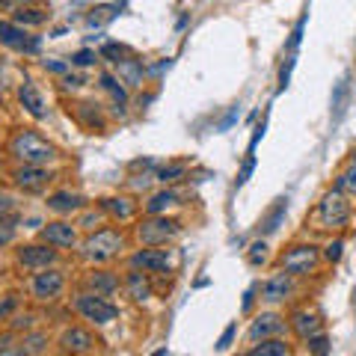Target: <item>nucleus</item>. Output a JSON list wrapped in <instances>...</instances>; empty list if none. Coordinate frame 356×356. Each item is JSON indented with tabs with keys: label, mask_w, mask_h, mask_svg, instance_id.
Returning a JSON list of instances; mask_svg holds the SVG:
<instances>
[{
	"label": "nucleus",
	"mask_w": 356,
	"mask_h": 356,
	"mask_svg": "<svg viewBox=\"0 0 356 356\" xmlns=\"http://www.w3.org/2000/svg\"><path fill=\"white\" fill-rule=\"evenodd\" d=\"M6 154L15 163H30V166H54L63 158L60 149L33 128H15L13 134H9Z\"/></svg>",
	"instance_id": "f257e3e1"
},
{
	"label": "nucleus",
	"mask_w": 356,
	"mask_h": 356,
	"mask_svg": "<svg viewBox=\"0 0 356 356\" xmlns=\"http://www.w3.org/2000/svg\"><path fill=\"white\" fill-rule=\"evenodd\" d=\"M125 247H128V235L122 232V226H104L98 232L83 235L81 247H77V255L92 267H104L110 261H116L119 255L125 252Z\"/></svg>",
	"instance_id": "f03ea898"
},
{
	"label": "nucleus",
	"mask_w": 356,
	"mask_h": 356,
	"mask_svg": "<svg viewBox=\"0 0 356 356\" xmlns=\"http://www.w3.org/2000/svg\"><path fill=\"white\" fill-rule=\"evenodd\" d=\"M350 220H353V202H350V196L336 191V187L321 196L315 211H312V229L330 232V235H332V232H344V229L350 226Z\"/></svg>",
	"instance_id": "7ed1b4c3"
},
{
	"label": "nucleus",
	"mask_w": 356,
	"mask_h": 356,
	"mask_svg": "<svg viewBox=\"0 0 356 356\" xmlns=\"http://www.w3.org/2000/svg\"><path fill=\"white\" fill-rule=\"evenodd\" d=\"M181 220L166 217V214H143L134 226V238L140 247H166L181 235Z\"/></svg>",
	"instance_id": "20e7f679"
},
{
	"label": "nucleus",
	"mask_w": 356,
	"mask_h": 356,
	"mask_svg": "<svg viewBox=\"0 0 356 356\" xmlns=\"http://www.w3.org/2000/svg\"><path fill=\"white\" fill-rule=\"evenodd\" d=\"M65 288H69V276H65L60 264L48 267V270L27 273V280H24V291L30 294L33 303H57L65 294Z\"/></svg>",
	"instance_id": "39448f33"
},
{
	"label": "nucleus",
	"mask_w": 356,
	"mask_h": 356,
	"mask_svg": "<svg viewBox=\"0 0 356 356\" xmlns=\"http://www.w3.org/2000/svg\"><path fill=\"white\" fill-rule=\"evenodd\" d=\"M63 261V252L57 247L44 241L36 243H18L13 250V264L18 273H36V270H48V267H57Z\"/></svg>",
	"instance_id": "423d86ee"
},
{
	"label": "nucleus",
	"mask_w": 356,
	"mask_h": 356,
	"mask_svg": "<svg viewBox=\"0 0 356 356\" xmlns=\"http://www.w3.org/2000/svg\"><path fill=\"white\" fill-rule=\"evenodd\" d=\"M321 261H324V252H321L315 243H291L282 255L276 267L285 273H291L294 280H306V276H315Z\"/></svg>",
	"instance_id": "0eeeda50"
},
{
	"label": "nucleus",
	"mask_w": 356,
	"mask_h": 356,
	"mask_svg": "<svg viewBox=\"0 0 356 356\" xmlns=\"http://www.w3.org/2000/svg\"><path fill=\"white\" fill-rule=\"evenodd\" d=\"M72 309L77 312V318L86 321L89 327H107L119 318V306L110 297H98L89 291H77L72 297Z\"/></svg>",
	"instance_id": "6e6552de"
},
{
	"label": "nucleus",
	"mask_w": 356,
	"mask_h": 356,
	"mask_svg": "<svg viewBox=\"0 0 356 356\" xmlns=\"http://www.w3.org/2000/svg\"><path fill=\"white\" fill-rule=\"evenodd\" d=\"M128 270H140L146 276H158V273H170L172 270V250L166 247H140L128 255Z\"/></svg>",
	"instance_id": "1a4fd4ad"
},
{
	"label": "nucleus",
	"mask_w": 356,
	"mask_h": 356,
	"mask_svg": "<svg viewBox=\"0 0 356 356\" xmlns=\"http://www.w3.org/2000/svg\"><path fill=\"white\" fill-rule=\"evenodd\" d=\"M6 175L21 193H44L54 178H57L51 166H30V163H15Z\"/></svg>",
	"instance_id": "9d476101"
},
{
	"label": "nucleus",
	"mask_w": 356,
	"mask_h": 356,
	"mask_svg": "<svg viewBox=\"0 0 356 356\" xmlns=\"http://www.w3.org/2000/svg\"><path fill=\"white\" fill-rule=\"evenodd\" d=\"M0 48L24 54V57H33V54L42 51V36H33L24 27H18L13 18L0 21Z\"/></svg>",
	"instance_id": "9b49d317"
},
{
	"label": "nucleus",
	"mask_w": 356,
	"mask_h": 356,
	"mask_svg": "<svg viewBox=\"0 0 356 356\" xmlns=\"http://www.w3.org/2000/svg\"><path fill=\"white\" fill-rule=\"evenodd\" d=\"M39 241L51 243V247H57V250H77L83 238H81V229H77V222L57 217V220H48L39 229Z\"/></svg>",
	"instance_id": "f8f14e48"
},
{
	"label": "nucleus",
	"mask_w": 356,
	"mask_h": 356,
	"mask_svg": "<svg viewBox=\"0 0 356 356\" xmlns=\"http://www.w3.org/2000/svg\"><path fill=\"white\" fill-rule=\"evenodd\" d=\"M288 336V318L280 315V312H259L250 327H247V341L255 344V341H264V339H285Z\"/></svg>",
	"instance_id": "ddd939ff"
},
{
	"label": "nucleus",
	"mask_w": 356,
	"mask_h": 356,
	"mask_svg": "<svg viewBox=\"0 0 356 356\" xmlns=\"http://www.w3.org/2000/svg\"><path fill=\"white\" fill-rule=\"evenodd\" d=\"M57 348L63 356H89L95 350V336H92V330L83 324H69L60 332Z\"/></svg>",
	"instance_id": "4468645a"
},
{
	"label": "nucleus",
	"mask_w": 356,
	"mask_h": 356,
	"mask_svg": "<svg viewBox=\"0 0 356 356\" xmlns=\"http://www.w3.org/2000/svg\"><path fill=\"white\" fill-rule=\"evenodd\" d=\"M122 288V276L110 267H89L81 276V291L98 294V297H116Z\"/></svg>",
	"instance_id": "2eb2a0df"
},
{
	"label": "nucleus",
	"mask_w": 356,
	"mask_h": 356,
	"mask_svg": "<svg viewBox=\"0 0 356 356\" xmlns=\"http://www.w3.org/2000/svg\"><path fill=\"white\" fill-rule=\"evenodd\" d=\"M294 291H297V280L291 273H285V270H280L276 267V273L273 276H267V280L261 282V303H267V306H280V303H288V300L294 297Z\"/></svg>",
	"instance_id": "dca6fc26"
},
{
	"label": "nucleus",
	"mask_w": 356,
	"mask_h": 356,
	"mask_svg": "<svg viewBox=\"0 0 356 356\" xmlns=\"http://www.w3.org/2000/svg\"><path fill=\"white\" fill-rule=\"evenodd\" d=\"M44 208L51 211V214H57L63 220H69V217H77L83 208H89L86 202V196L83 193H77V191H69V187H63V191H54L44 196Z\"/></svg>",
	"instance_id": "f3484780"
},
{
	"label": "nucleus",
	"mask_w": 356,
	"mask_h": 356,
	"mask_svg": "<svg viewBox=\"0 0 356 356\" xmlns=\"http://www.w3.org/2000/svg\"><path fill=\"white\" fill-rule=\"evenodd\" d=\"M98 208L104 211L110 222H119V226H125V222L140 217L143 202H137L134 196H104V199H98Z\"/></svg>",
	"instance_id": "a211bd4d"
},
{
	"label": "nucleus",
	"mask_w": 356,
	"mask_h": 356,
	"mask_svg": "<svg viewBox=\"0 0 356 356\" xmlns=\"http://www.w3.org/2000/svg\"><path fill=\"white\" fill-rule=\"evenodd\" d=\"M321 327H324V321H321V315L315 309H309V306H297L288 312V330L294 332L297 339H309V336H318Z\"/></svg>",
	"instance_id": "6ab92c4d"
},
{
	"label": "nucleus",
	"mask_w": 356,
	"mask_h": 356,
	"mask_svg": "<svg viewBox=\"0 0 356 356\" xmlns=\"http://www.w3.org/2000/svg\"><path fill=\"white\" fill-rule=\"evenodd\" d=\"M15 98H18V104H21V110H24L27 116H33L36 122L48 119V107H44V98H42L39 86L33 83L30 77H24V81L15 86Z\"/></svg>",
	"instance_id": "aec40b11"
},
{
	"label": "nucleus",
	"mask_w": 356,
	"mask_h": 356,
	"mask_svg": "<svg viewBox=\"0 0 356 356\" xmlns=\"http://www.w3.org/2000/svg\"><path fill=\"white\" fill-rule=\"evenodd\" d=\"M74 119H77V125H81L83 131L89 134H104L107 131V116H104V110L92 104V102H74Z\"/></svg>",
	"instance_id": "412c9836"
},
{
	"label": "nucleus",
	"mask_w": 356,
	"mask_h": 356,
	"mask_svg": "<svg viewBox=\"0 0 356 356\" xmlns=\"http://www.w3.org/2000/svg\"><path fill=\"white\" fill-rule=\"evenodd\" d=\"M122 288H125V294L134 300V303H149L154 297V285H152V276L140 273V270H128L122 276Z\"/></svg>",
	"instance_id": "4be33fe9"
},
{
	"label": "nucleus",
	"mask_w": 356,
	"mask_h": 356,
	"mask_svg": "<svg viewBox=\"0 0 356 356\" xmlns=\"http://www.w3.org/2000/svg\"><path fill=\"white\" fill-rule=\"evenodd\" d=\"M181 205V193L175 191V187H161V191H154L146 196V202H143V214H166V211H172Z\"/></svg>",
	"instance_id": "5701e85b"
},
{
	"label": "nucleus",
	"mask_w": 356,
	"mask_h": 356,
	"mask_svg": "<svg viewBox=\"0 0 356 356\" xmlns=\"http://www.w3.org/2000/svg\"><path fill=\"white\" fill-rule=\"evenodd\" d=\"M285 214H288V199H276V202L264 211V217L259 220V235L261 238H270L280 232V226L285 222Z\"/></svg>",
	"instance_id": "b1692460"
},
{
	"label": "nucleus",
	"mask_w": 356,
	"mask_h": 356,
	"mask_svg": "<svg viewBox=\"0 0 356 356\" xmlns=\"http://www.w3.org/2000/svg\"><path fill=\"white\" fill-rule=\"evenodd\" d=\"M98 86H102L104 92H110V98H113V107H116V113H122L119 107H125V104H128V86L119 81L116 72H98Z\"/></svg>",
	"instance_id": "393cba45"
},
{
	"label": "nucleus",
	"mask_w": 356,
	"mask_h": 356,
	"mask_svg": "<svg viewBox=\"0 0 356 356\" xmlns=\"http://www.w3.org/2000/svg\"><path fill=\"white\" fill-rule=\"evenodd\" d=\"M113 72H116V77L125 86H143V77H146V63L134 54V57H128L125 63H119Z\"/></svg>",
	"instance_id": "a878e982"
},
{
	"label": "nucleus",
	"mask_w": 356,
	"mask_h": 356,
	"mask_svg": "<svg viewBox=\"0 0 356 356\" xmlns=\"http://www.w3.org/2000/svg\"><path fill=\"white\" fill-rule=\"evenodd\" d=\"M21 341V348L27 350V356H44L51 350V344H54V339H51V332L48 330H30V332H24V336L18 339Z\"/></svg>",
	"instance_id": "bb28decb"
},
{
	"label": "nucleus",
	"mask_w": 356,
	"mask_h": 356,
	"mask_svg": "<svg viewBox=\"0 0 356 356\" xmlns=\"http://www.w3.org/2000/svg\"><path fill=\"white\" fill-rule=\"evenodd\" d=\"M250 356H291L288 339H264L250 344Z\"/></svg>",
	"instance_id": "cd10ccee"
},
{
	"label": "nucleus",
	"mask_w": 356,
	"mask_h": 356,
	"mask_svg": "<svg viewBox=\"0 0 356 356\" xmlns=\"http://www.w3.org/2000/svg\"><path fill=\"white\" fill-rule=\"evenodd\" d=\"M187 175V163L184 161H172V163H163L154 170V181H158L161 187H172L175 181H181V178Z\"/></svg>",
	"instance_id": "c85d7f7f"
},
{
	"label": "nucleus",
	"mask_w": 356,
	"mask_h": 356,
	"mask_svg": "<svg viewBox=\"0 0 356 356\" xmlns=\"http://www.w3.org/2000/svg\"><path fill=\"white\" fill-rule=\"evenodd\" d=\"M74 222H77V229H81L83 235H89V232H98V229L107 226V214L102 208H83Z\"/></svg>",
	"instance_id": "c756f323"
},
{
	"label": "nucleus",
	"mask_w": 356,
	"mask_h": 356,
	"mask_svg": "<svg viewBox=\"0 0 356 356\" xmlns=\"http://www.w3.org/2000/svg\"><path fill=\"white\" fill-rule=\"evenodd\" d=\"M134 54H137V51H134L131 44H122V42H104V44H102V51H98V57L107 60V63L116 69L119 63H125L128 57H134Z\"/></svg>",
	"instance_id": "7c9ffc66"
},
{
	"label": "nucleus",
	"mask_w": 356,
	"mask_h": 356,
	"mask_svg": "<svg viewBox=\"0 0 356 356\" xmlns=\"http://www.w3.org/2000/svg\"><path fill=\"white\" fill-rule=\"evenodd\" d=\"M13 21L18 27H42L44 21H48V9H42V6H24V9H18V13H13Z\"/></svg>",
	"instance_id": "2f4dec72"
},
{
	"label": "nucleus",
	"mask_w": 356,
	"mask_h": 356,
	"mask_svg": "<svg viewBox=\"0 0 356 356\" xmlns=\"http://www.w3.org/2000/svg\"><path fill=\"white\" fill-rule=\"evenodd\" d=\"M18 226H21V214H18V211H6V214H0V250L9 247V243L15 241Z\"/></svg>",
	"instance_id": "473e14b6"
},
{
	"label": "nucleus",
	"mask_w": 356,
	"mask_h": 356,
	"mask_svg": "<svg viewBox=\"0 0 356 356\" xmlns=\"http://www.w3.org/2000/svg\"><path fill=\"white\" fill-rule=\"evenodd\" d=\"M332 187H336V191H341V193H348V196H356V158L336 175Z\"/></svg>",
	"instance_id": "72a5a7b5"
},
{
	"label": "nucleus",
	"mask_w": 356,
	"mask_h": 356,
	"mask_svg": "<svg viewBox=\"0 0 356 356\" xmlns=\"http://www.w3.org/2000/svg\"><path fill=\"white\" fill-rule=\"evenodd\" d=\"M348 92H350L348 81H339L336 89H332V122H339L344 116V107H348Z\"/></svg>",
	"instance_id": "f704fd0d"
},
{
	"label": "nucleus",
	"mask_w": 356,
	"mask_h": 356,
	"mask_svg": "<svg viewBox=\"0 0 356 356\" xmlns=\"http://www.w3.org/2000/svg\"><path fill=\"white\" fill-rule=\"evenodd\" d=\"M267 259H270V247H267V238L252 241L250 250H247V261H250L252 267H261V264H267Z\"/></svg>",
	"instance_id": "c9c22d12"
},
{
	"label": "nucleus",
	"mask_w": 356,
	"mask_h": 356,
	"mask_svg": "<svg viewBox=\"0 0 356 356\" xmlns=\"http://www.w3.org/2000/svg\"><path fill=\"white\" fill-rule=\"evenodd\" d=\"M18 306H21V294L18 291H3L0 294V324H6V321L18 312Z\"/></svg>",
	"instance_id": "e433bc0d"
},
{
	"label": "nucleus",
	"mask_w": 356,
	"mask_h": 356,
	"mask_svg": "<svg viewBox=\"0 0 356 356\" xmlns=\"http://www.w3.org/2000/svg\"><path fill=\"white\" fill-rule=\"evenodd\" d=\"M116 9H119V6H113V3L95 6L92 13L86 15V24H89V27H102V24H107V21H113V18H116Z\"/></svg>",
	"instance_id": "4c0bfd02"
},
{
	"label": "nucleus",
	"mask_w": 356,
	"mask_h": 356,
	"mask_svg": "<svg viewBox=\"0 0 356 356\" xmlns=\"http://www.w3.org/2000/svg\"><path fill=\"white\" fill-rule=\"evenodd\" d=\"M6 330H13L15 336H18L21 330H24V332L36 330V315H33V312H15V315L6 321Z\"/></svg>",
	"instance_id": "58836bf2"
},
{
	"label": "nucleus",
	"mask_w": 356,
	"mask_h": 356,
	"mask_svg": "<svg viewBox=\"0 0 356 356\" xmlns=\"http://www.w3.org/2000/svg\"><path fill=\"white\" fill-rule=\"evenodd\" d=\"M98 60H102V57H98V51H92V48H81V51H74L72 54V65H74V69H89V65H95Z\"/></svg>",
	"instance_id": "ea45409f"
},
{
	"label": "nucleus",
	"mask_w": 356,
	"mask_h": 356,
	"mask_svg": "<svg viewBox=\"0 0 356 356\" xmlns=\"http://www.w3.org/2000/svg\"><path fill=\"white\" fill-rule=\"evenodd\" d=\"M306 353L309 356H327L330 353V339L324 332H318V336H309L306 339Z\"/></svg>",
	"instance_id": "a19ab883"
},
{
	"label": "nucleus",
	"mask_w": 356,
	"mask_h": 356,
	"mask_svg": "<svg viewBox=\"0 0 356 356\" xmlns=\"http://www.w3.org/2000/svg\"><path fill=\"white\" fill-rule=\"evenodd\" d=\"M306 21H309V13H303V15H300V21H297V24H294V30H291V36H288V42H285V51H288V54H294V51L300 48V42H303Z\"/></svg>",
	"instance_id": "79ce46f5"
},
{
	"label": "nucleus",
	"mask_w": 356,
	"mask_h": 356,
	"mask_svg": "<svg viewBox=\"0 0 356 356\" xmlns=\"http://www.w3.org/2000/svg\"><path fill=\"white\" fill-rule=\"evenodd\" d=\"M321 252H324V261L339 264V261H341V252H344V238H339V235H336V238H332V241H330Z\"/></svg>",
	"instance_id": "37998d69"
},
{
	"label": "nucleus",
	"mask_w": 356,
	"mask_h": 356,
	"mask_svg": "<svg viewBox=\"0 0 356 356\" xmlns=\"http://www.w3.org/2000/svg\"><path fill=\"white\" fill-rule=\"evenodd\" d=\"M294 65H297V57H294V54H288L285 63H282V69H280V83H276V92H285V89H288V81H291Z\"/></svg>",
	"instance_id": "c03bdc74"
},
{
	"label": "nucleus",
	"mask_w": 356,
	"mask_h": 356,
	"mask_svg": "<svg viewBox=\"0 0 356 356\" xmlns=\"http://www.w3.org/2000/svg\"><path fill=\"white\" fill-rule=\"evenodd\" d=\"M42 69L48 72V74H57V77H65L72 72V63H65V60H42Z\"/></svg>",
	"instance_id": "a18cd8bd"
},
{
	"label": "nucleus",
	"mask_w": 356,
	"mask_h": 356,
	"mask_svg": "<svg viewBox=\"0 0 356 356\" xmlns=\"http://www.w3.org/2000/svg\"><path fill=\"white\" fill-rule=\"evenodd\" d=\"M252 170H255V154H250L247 152V158H243V166H241V172H238V178H235V187H243L250 181V175H252Z\"/></svg>",
	"instance_id": "49530a36"
},
{
	"label": "nucleus",
	"mask_w": 356,
	"mask_h": 356,
	"mask_svg": "<svg viewBox=\"0 0 356 356\" xmlns=\"http://www.w3.org/2000/svg\"><path fill=\"white\" fill-rule=\"evenodd\" d=\"M235 336H238V324H229L226 330H222V336L217 339V350H229L232 341H235Z\"/></svg>",
	"instance_id": "de8ad7c7"
},
{
	"label": "nucleus",
	"mask_w": 356,
	"mask_h": 356,
	"mask_svg": "<svg viewBox=\"0 0 356 356\" xmlns=\"http://www.w3.org/2000/svg\"><path fill=\"white\" fill-rule=\"evenodd\" d=\"M86 83V77H81V74H65V77H60V86L65 89V92H69V89H72V92H77V89H81Z\"/></svg>",
	"instance_id": "09e8293b"
},
{
	"label": "nucleus",
	"mask_w": 356,
	"mask_h": 356,
	"mask_svg": "<svg viewBox=\"0 0 356 356\" xmlns=\"http://www.w3.org/2000/svg\"><path fill=\"white\" fill-rule=\"evenodd\" d=\"M24 6H33V0H0V13H9V15Z\"/></svg>",
	"instance_id": "8fccbe9b"
},
{
	"label": "nucleus",
	"mask_w": 356,
	"mask_h": 356,
	"mask_svg": "<svg viewBox=\"0 0 356 356\" xmlns=\"http://www.w3.org/2000/svg\"><path fill=\"white\" fill-rule=\"evenodd\" d=\"M259 291H261V285H250V288H247V294H243V306H241L243 315H247V312L252 309V303H255V300H259V297H255Z\"/></svg>",
	"instance_id": "3c124183"
},
{
	"label": "nucleus",
	"mask_w": 356,
	"mask_h": 356,
	"mask_svg": "<svg viewBox=\"0 0 356 356\" xmlns=\"http://www.w3.org/2000/svg\"><path fill=\"white\" fill-rule=\"evenodd\" d=\"M238 116H241V110H238V104H235V107H232L229 113H226V119L220 122V131H229V128H232V125H235V122H238Z\"/></svg>",
	"instance_id": "603ef678"
},
{
	"label": "nucleus",
	"mask_w": 356,
	"mask_h": 356,
	"mask_svg": "<svg viewBox=\"0 0 356 356\" xmlns=\"http://www.w3.org/2000/svg\"><path fill=\"white\" fill-rule=\"evenodd\" d=\"M18 341V336L13 330H0V350H6V348H13V344Z\"/></svg>",
	"instance_id": "864d4df0"
},
{
	"label": "nucleus",
	"mask_w": 356,
	"mask_h": 356,
	"mask_svg": "<svg viewBox=\"0 0 356 356\" xmlns=\"http://www.w3.org/2000/svg\"><path fill=\"white\" fill-rule=\"evenodd\" d=\"M0 356H27V350L21 348V341H15L13 348H6V350H0Z\"/></svg>",
	"instance_id": "5fc2aeb1"
},
{
	"label": "nucleus",
	"mask_w": 356,
	"mask_h": 356,
	"mask_svg": "<svg viewBox=\"0 0 356 356\" xmlns=\"http://www.w3.org/2000/svg\"><path fill=\"white\" fill-rule=\"evenodd\" d=\"M9 86V77H6V63L3 57H0V89H6Z\"/></svg>",
	"instance_id": "6e6d98bb"
},
{
	"label": "nucleus",
	"mask_w": 356,
	"mask_h": 356,
	"mask_svg": "<svg viewBox=\"0 0 356 356\" xmlns=\"http://www.w3.org/2000/svg\"><path fill=\"white\" fill-rule=\"evenodd\" d=\"M152 356H170V350H166V348H158V350H154Z\"/></svg>",
	"instance_id": "4d7b16f0"
},
{
	"label": "nucleus",
	"mask_w": 356,
	"mask_h": 356,
	"mask_svg": "<svg viewBox=\"0 0 356 356\" xmlns=\"http://www.w3.org/2000/svg\"><path fill=\"white\" fill-rule=\"evenodd\" d=\"M235 356H250V350H241V353H235Z\"/></svg>",
	"instance_id": "13d9d810"
},
{
	"label": "nucleus",
	"mask_w": 356,
	"mask_h": 356,
	"mask_svg": "<svg viewBox=\"0 0 356 356\" xmlns=\"http://www.w3.org/2000/svg\"><path fill=\"white\" fill-rule=\"evenodd\" d=\"M0 285H3V270H0Z\"/></svg>",
	"instance_id": "bf43d9fd"
},
{
	"label": "nucleus",
	"mask_w": 356,
	"mask_h": 356,
	"mask_svg": "<svg viewBox=\"0 0 356 356\" xmlns=\"http://www.w3.org/2000/svg\"><path fill=\"white\" fill-rule=\"evenodd\" d=\"M353 158H356V152H353Z\"/></svg>",
	"instance_id": "052dcab7"
}]
</instances>
